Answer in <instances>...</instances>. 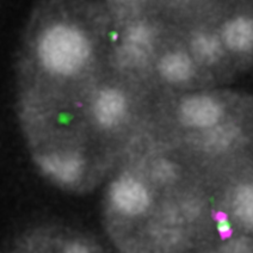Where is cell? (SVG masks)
<instances>
[{
  "label": "cell",
  "mask_w": 253,
  "mask_h": 253,
  "mask_svg": "<svg viewBox=\"0 0 253 253\" xmlns=\"http://www.w3.org/2000/svg\"><path fill=\"white\" fill-rule=\"evenodd\" d=\"M113 21L92 0H44L22 36L16 99L25 130L84 133L93 91L111 70Z\"/></svg>",
  "instance_id": "1"
},
{
  "label": "cell",
  "mask_w": 253,
  "mask_h": 253,
  "mask_svg": "<svg viewBox=\"0 0 253 253\" xmlns=\"http://www.w3.org/2000/svg\"><path fill=\"white\" fill-rule=\"evenodd\" d=\"M158 100L153 91L111 67L88 103L86 125L90 136L108 143L128 136L140 122L153 116Z\"/></svg>",
  "instance_id": "2"
},
{
  "label": "cell",
  "mask_w": 253,
  "mask_h": 253,
  "mask_svg": "<svg viewBox=\"0 0 253 253\" xmlns=\"http://www.w3.org/2000/svg\"><path fill=\"white\" fill-rule=\"evenodd\" d=\"M169 30V25L158 13L113 24L110 59L113 70L158 94L153 79L154 65Z\"/></svg>",
  "instance_id": "3"
},
{
  "label": "cell",
  "mask_w": 253,
  "mask_h": 253,
  "mask_svg": "<svg viewBox=\"0 0 253 253\" xmlns=\"http://www.w3.org/2000/svg\"><path fill=\"white\" fill-rule=\"evenodd\" d=\"M226 106L222 99L207 92H186L162 97L155 105L153 117L174 122L186 130H207L223 122Z\"/></svg>",
  "instance_id": "4"
},
{
  "label": "cell",
  "mask_w": 253,
  "mask_h": 253,
  "mask_svg": "<svg viewBox=\"0 0 253 253\" xmlns=\"http://www.w3.org/2000/svg\"><path fill=\"white\" fill-rule=\"evenodd\" d=\"M201 71L179 33L169 27L154 65L153 79L159 97L186 93L198 82Z\"/></svg>",
  "instance_id": "5"
},
{
  "label": "cell",
  "mask_w": 253,
  "mask_h": 253,
  "mask_svg": "<svg viewBox=\"0 0 253 253\" xmlns=\"http://www.w3.org/2000/svg\"><path fill=\"white\" fill-rule=\"evenodd\" d=\"M40 172L51 183L77 189L87 183L92 173L90 155L74 149H54L34 155Z\"/></svg>",
  "instance_id": "6"
},
{
  "label": "cell",
  "mask_w": 253,
  "mask_h": 253,
  "mask_svg": "<svg viewBox=\"0 0 253 253\" xmlns=\"http://www.w3.org/2000/svg\"><path fill=\"white\" fill-rule=\"evenodd\" d=\"M108 201L111 208L122 216H141L153 204V186L141 171H125L109 185Z\"/></svg>",
  "instance_id": "7"
},
{
  "label": "cell",
  "mask_w": 253,
  "mask_h": 253,
  "mask_svg": "<svg viewBox=\"0 0 253 253\" xmlns=\"http://www.w3.org/2000/svg\"><path fill=\"white\" fill-rule=\"evenodd\" d=\"M176 30L201 70L217 67L226 59L227 50L216 31L203 28H195L185 33L179 29Z\"/></svg>",
  "instance_id": "8"
},
{
  "label": "cell",
  "mask_w": 253,
  "mask_h": 253,
  "mask_svg": "<svg viewBox=\"0 0 253 253\" xmlns=\"http://www.w3.org/2000/svg\"><path fill=\"white\" fill-rule=\"evenodd\" d=\"M221 37L227 53L237 56L253 54V16L237 14L228 18L220 28Z\"/></svg>",
  "instance_id": "9"
},
{
  "label": "cell",
  "mask_w": 253,
  "mask_h": 253,
  "mask_svg": "<svg viewBox=\"0 0 253 253\" xmlns=\"http://www.w3.org/2000/svg\"><path fill=\"white\" fill-rule=\"evenodd\" d=\"M240 137L239 126L232 122L223 121L220 125L207 129V130L196 131L194 142L202 151L211 154H220L231 149Z\"/></svg>",
  "instance_id": "10"
},
{
  "label": "cell",
  "mask_w": 253,
  "mask_h": 253,
  "mask_svg": "<svg viewBox=\"0 0 253 253\" xmlns=\"http://www.w3.org/2000/svg\"><path fill=\"white\" fill-rule=\"evenodd\" d=\"M148 183L154 188H172L180 177L179 165L169 155H155L148 159L143 171Z\"/></svg>",
  "instance_id": "11"
},
{
  "label": "cell",
  "mask_w": 253,
  "mask_h": 253,
  "mask_svg": "<svg viewBox=\"0 0 253 253\" xmlns=\"http://www.w3.org/2000/svg\"><path fill=\"white\" fill-rule=\"evenodd\" d=\"M158 2L159 0H105V8L113 24H119L143 14L157 13Z\"/></svg>",
  "instance_id": "12"
},
{
  "label": "cell",
  "mask_w": 253,
  "mask_h": 253,
  "mask_svg": "<svg viewBox=\"0 0 253 253\" xmlns=\"http://www.w3.org/2000/svg\"><path fill=\"white\" fill-rule=\"evenodd\" d=\"M232 208L235 217L243 225L253 228V182L237 186L233 194Z\"/></svg>",
  "instance_id": "13"
},
{
  "label": "cell",
  "mask_w": 253,
  "mask_h": 253,
  "mask_svg": "<svg viewBox=\"0 0 253 253\" xmlns=\"http://www.w3.org/2000/svg\"><path fill=\"white\" fill-rule=\"evenodd\" d=\"M194 1H197V0H159L157 13L166 22L174 10L186 6Z\"/></svg>",
  "instance_id": "14"
},
{
  "label": "cell",
  "mask_w": 253,
  "mask_h": 253,
  "mask_svg": "<svg viewBox=\"0 0 253 253\" xmlns=\"http://www.w3.org/2000/svg\"><path fill=\"white\" fill-rule=\"evenodd\" d=\"M225 253H253V240L247 237L235 238L223 247Z\"/></svg>",
  "instance_id": "15"
},
{
  "label": "cell",
  "mask_w": 253,
  "mask_h": 253,
  "mask_svg": "<svg viewBox=\"0 0 253 253\" xmlns=\"http://www.w3.org/2000/svg\"><path fill=\"white\" fill-rule=\"evenodd\" d=\"M62 253H93L92 250L86 245L83 241L73 240L71 243L66 244L65 247H63Z\"/></svg>",
  "instance_id": "16"
},
{
  "label": "cell",
  "mask_w": 253,
  "mask_h": 253,
  "mask_svg": "<svg viewBox=\"0 0 253 253\" xmlns=\"http://www.w3.org/2000/svg\"><path fill=\"white\" fill-rule=\"evenodd\" d=\"M221 253H225V252H221Z\"/></svg>",
  "instance_id": "17"
}]
</instances>
